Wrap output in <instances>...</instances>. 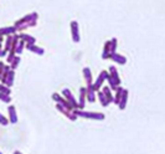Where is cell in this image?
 Listing matches in <instances>:
<instances>
[{
  "instance_id": "cell-1",
  "label": "cell",
  "mask_w": 165,
  "mask_h": 154,
  "mask_svg": "<svg viewBox=\"0 0 165 154\" xmlns=\"http://www.w3.org/2000/svg\"><path fill=\"white\" fill-rule=\"evenodd\" d=\"M36 19H37V14L32 12L31 15H26L21 20L16 21L14 27L16 30H22V29H26V27H30V26H35L36 25Z\"/></svg>"
},
{
  "instance_id": "cell-2",
  "label": "cell",
  "mask_w": 165,
  "mask_h": 154,
  "mask_svg": "<svg viewBox=\"0 0 165 154\" xmlns=\"http://www.w3.org/2000/svg\"><path fill=\"white\" fill-rule=\"evenodd\" d=\"M108 82H109V86L112 90H117L118 88V85L120 83V80H119V76H118V72L116 70L114 66H111L109 67V75H108Z\"/></svg>"
},
{
  "instance_id": "cell-3",
  "label": "cell",
  "mask_w": 165,
  "mask_h": 154,
  "mask_svg": "<svg viewBox=\"0 0 165 154\" xmlns=\"http://www.w3.org/2000/svg\"><path fill=\"white\" fill-rule=\"evenodd\" d=\"M73 113L76 116H81L86 118H92V119H104V114L103 113H92V112H83V111H77L75 110Z\"/></svg>"
},
{
  "instance_id": "cell-4",
  "label": "cell",
  "mask_w": 165,
  "mask_h": 154,
  "mask_svg": "<svg viewBox=\"0 0 165 154\" xmlns=\"http://www.w3.org/2000/svg\"><path fill=\"white\" fill-rule=\"evenodd\" d=\"M106 78H108V72L107 71H103L99 76H98V78H97V81L94 82V83H92V86L89 87V88H87V90H91V91H98V88L102 86V83H103V80H106Z\"/></svg>"
},
{
  "instance_id": "cell-5",
  "label": "cell",
  "mask_w": 165,
  "mask_h": 154,
  "mask_svg": "<svg viewBox=\"0 0 165 154\" xmlns=\"http://www.w3.org/2000/svg\"><path fill=\"white\" fill-rule=\"evenodd\" d=\"M62 95H64V96H65V97H66V98L68 100V102L71 103V106H72L73 108H78V107H80V106H78V103L76 102L75 97L72 96V93H71V92H70V91H68L67 88H65V90L62 91Z\"/></svg>"
},
{
  "instance_id": "cell-6",
  "label": "cell",
  "mask_w": 165,
  "mask_h": 154,
  "mask_svg": "<svg viewBox=\"0 0 165 154\" xmlns=\"http://www.w3.org/2000/svg\"><path fill=\"white\" fill-rule=\"evenodd\" d=\"M71 27H72V39L75 42H78L80 41V34H78V25L76 21H72L71 22Z\"/></svg>"
},
{
  "instance_id": "cell-7",
  "label": "cell",
  "mask_w": 165,
  "mask_h": 154,
  "mask_svg": "<svg viewBox=\"0 0 165 154\" xmlns=\"http://www.w3.org/2000/svg\"><path fill=\"white\" fill-rule=\"evenodd\" d=\"M109 58H111V60H113V61H116V62H118V63H120V65H124V63L127 62V58H125L124 56H122V55L117 54V52L112 54V55L109 56Z\"/></svg>"
},
{
  "instance_id": "cell-8",
  "label": "cell",
  "mask_w": 165,
  "mask_h": 154,
  "mask_svg": "<svg viewBox=\"0 0 165 154\" xmlns=\"http://www.w3.org/2000/svg\"><path fill=\"white\" fill-rule=\"evenodd\" d=\"M83 76H84V78H86V82H87V88H89L91 86H92V75H91V72H89V68L88 67H84L83 68Z\"/></svg>"
},
{
  "instance_id": "cell-9",
  "label": "cell",
  "mask_w": 165,
  "mask_h": 154,
  "mask_svg": "<svg viewBox=\"0 0 165 154\" xmlns=\"http://www.w3.org/2000/svg\"><path fill=\"white\" fill-rule=\"evenodd\" d=\"M14 71L11 70V71H9L7 72V75L5 76V78L1 81L4 85H6V86H12V80H14Z\"/></svg>"
},
{
  "instance_id": "cell-10",
  "label": "cell",
  "mask_w": 165,
  "mask_h": 154,
  "mask_svg": "<svg viewBox=\"0 0 165 154\" xmlns=\"http://www.w3.org/2000/svg\"><path fill=\"white\" fill-rule=\"evenodd\" d=\"M7 111H9V117H10V121H9V122L16 123V122H17V116H16L15 107H14V106H10V107L7 108Z\"/></svg>"
},
{
  "instance_id": "cell-11",
  "label": "cell",
  "mask_w": 165,
  "mask_h": 154,
  "mask_svg": "<svg viewBox=\"0 0 165 154\" xmlns=\"http://www.w3.org/2000/svg\"><path fill=\"white\" fill-rule=\"evenodd\" d=\"M19 37L24 41V42H27V45H35V37H32V36H29V35H26V34H20L19 35Z\"/></svg>"
},
{
  "instance_id": "cell-12",
  "label": "cell",
  "mask_w": 165,
  "mask_h": 154,
  "mask_svg": "<svg viewBox=\"0 0 165 154\" xmlns=\"http://www.w3.org/2000/svg\"><path fill=\"white\" fill-rule=\"evenodd\" d=\"M127 98H128V90H123L122 98H120L119 105H118L120 110H124V108H125V105H127Z\"/></svg>"
},
{
  "instance_id": "cell-13",
  "label": "cell",
  "mask_w": 165,
  "mask_h": 154,
  "mask_svg": "<svg viewBox=\"0 0 165 154\" xmlns=\"http://www.w3.org/2000/svg\"><path fill=\"white\" fill-rule=\"evenodd\" d=\"M15 31H16V29L14 26H11V27H2V29H0V36H2V35H9L10 36Z\"/></svg>"
},
{
  "instance_id": "cell-14",
  "label": "cell",
  "mask_w": 165,
  "mask_h": 154,
  "mask_svg": "<svg viewBox=\"0 0 165 154\" xmlns=\"http://www.w3.org/2000/svg\"><path fill=\"white\" fill-rule=\"evenodd\" d=\"M123 90H124V88H122V87H118V88L116 90V91H117V95H116V97L113 98V102H114L116 105H119V101H120V98H122Z\"/></svg>"
},
{
  "instance_id": "cell-15",
  "label": "cell",
  "mask_w": 165,
  "mask_h": 154,
  "mask_svg": "<svg viewBox=\"0 0 165 154\" xmlns=\"http://www.w3.org/2000/svg\"><path fill=\"white\" fill-rule=\"evenodd\" d=\"M27 49H29L30 51H32V52L37 54V55H44V50H42L41 47L35 46V45H27Z\"/></svg>"
},
{
  "instance_id": "cell-16",
  "label": "cell",
  "mask_w": 165,
  "mask_h": 154,
  "mask_svg": "<svg viewBox=\"0 0 165 154\" xmlns=\"http://www.w3.org/2000/svg\"><path fill=\"white\" fill-rule=\"evenodd\" d=\"M103 95L106 96V98H107V101L111 103V102H113V96H112V93H111V90H109V87H104L103 88Z\"/></svg>"
},
{
  "instance_id": "cell-17",
  "label": "cell",
  "mask_w": 165,
  "mask_h": 154,
  "mask_svg": "<svg viewBox=\"0 0 165 154\" xmlns=\"http://www.w3.org/2000/svg\"><path fill=\"white\" fill-rule=\"evenodd\" d=\"M81 96H80V108H83L84 107V96H86V92H87V88H84V87H82L81 88Z\"/></svg>"
},
{
  "instance_id": "cell-18",
  "label": "cell",
  "mask_w": 165,
  "mask_h": 154,
  "mask_svg": "<svg viewBox=\"0 0 165 154\" xmlns=\"http://www.w3.org/2000/svg\"><path fill=\"white\" fill-rule=\"evenodd\" d=\"M12 41H14V36H7V39H6V46H5V51H6V52L11 49Z\"/></svg>"
},
{
  "instance_id": "cell-19",
  "label": "cell",
  "mask_w": 165,
  "mask_h": 154,
  "mask_svg": "<svg viewBox=\"0 0 165 154\" xmlns=\"http://www.w3.org/2000/svg\"><path fill=\"white\" fill-rule=\"evenodd\" d=\"M98 97L101 98V102H102V106H104V107H106V106H108V105H109V102L107 101V98H106V96L103 95V92H99V93H98Z\"/></svg>"
},
{
  "instance_id": "cell-20",
  "label": "cell",
  "mask_w": 165,
  "mask_h": 154,
  "mask_svg": "<svg viewBox=\"0 0 165 154\" xmlns=\"http://www.w3.org/2000/svg\"><path fill=\"white\" fill-rule=\"evenodd\" d=\"M0 100H1L2 102H5V103H9V102L11 101V98L9 97V95H5V93H1V92H0Z\"/></svg>"
},
{
  "instance_id": "cell-21",
  "label": "cell",
  "mask_w": 165,
  "mask_h": 154,
  "mask_svg": "<svg viewBox=\"0 0 165 154\" xmlns=\"http://www.w3.org/2000/svg\"><path fill=\"white\" fill-rule=\"evenodd\" d=\"M87 97H88V101L89 102H94V92L91 91V90H87Z\"/></svg>"
},
{
  "instance_id": "cell-22",
  "label": "cell",
  "mask_w": 165,
  "mask_h": 154,
  "mask_svg": "<svg viewBox=\"0 0 165 154\" xmlns=\"http://www.w3.org/2000/svg\"><path fill=\"white\" fill-rule=\"evenodd\" d=\"M19 62H20V57H19V56L14 57V60H12V62H11V68H12V70H15V68H16V66L19 65Z\"/></svg>"
},
{
  "instance_id": "cell-23",
  "label": "cell",
  "mask_w": 165,
  "mask_h": 154,
  "mask_svg": "<svg viewBox=\"0 0 165 154\" xmlns=\"http://www.w3.org/2000/svg\"><path fill=\"white\" fill-rule=\"evenodd\" d=\"M0 123H1L2 126H7V124H9V119H6L1 113H0Z\"/></svg>"
},
{
  "instance_id": "cell-24",
  "label": "cell",
  "mask_w": 165,
  "mask_h": 154,
  "mask_svg": "<svg viewBox=\"0 0 165 154\" xmlns=\"http://www.w3.org/2000/svg\"><path fill=\"white\" fill-rule=\"evenodd\" d=\"M0 92L1 93H5V95H10V90L7 87L2 86V85H0Z\"/></svg>"
},
{
  "instance_id": "cell-25",
  "label": "cell",
  "mask_w": 165,
  "mask_h": 154,
  "mask_svg": "<svg viewBox=\"0 0 165 154\" xmlns=\"http://www.w3.org/2000/svg\"><path fill=\"white\" fill-rule=\"evenodd\" d=\"M5 55H6V51H5V50H4V51H0V57H1V56H5Z\"/></svg>"
},
{
  "instance_id": "cell-26",
  "label": "cell",
  "mask_w": 165,
  "mask_h": 154,
  "mask_svg": "<svg viewBox=\"0 0 165 154\" xmlns=\"http://www.w3.org/2000/svg\"><path fill=\"white\" fill-rule=\"evenodd\" d=\"M14 154H21V153H20V152H17V151H16V152H15V153H14Z\"/></svg>"
},
{
  "instance_id": "cell-27",
  "label": "cell",
  "mask_w": 165,
  "mask_h": 154,
  "mask_svg": "<svg viewBox=\"0 0 165 154\" xmlns=\"http://www.w3.org/2000/svg\"><path fill=\"white\" fill-rule=\"evenodd\" d=\"M0 154H1V153H0Z\"/></svg>"
}]
</instances>
